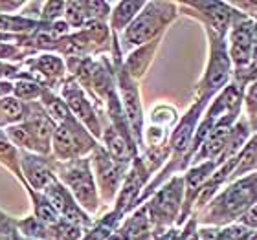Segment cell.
<instances>
[{"mask_svg": "<svg viewBox=\"0 0 257 240\" xmlns=\"http://www.w3.org/2000/svg\"><path fill=\"white\" fill-rule=\"evenodd\" d=\"M83 130L75 123H63L55 132V149L61 156H77L92 147Z\"/></svg>", "mask_w": 257, "mask_h": 240, "instance_id": "8", "label": "cell"}, {"mask_svg": "<svg viewBox=\"0 0 257 240\" xmlns=\"http://www.w3.org/2000/svg\"><path fill=\"white\" fill-rule=\"evenodd\" d=\"M144 8V2H119V4H116V10L112 11V26L116 30L125 28L136 17V13Z\"/></svg>", "mask_w": 257, "mask_h": 240, "instance_id": "14", "label": "cell"}, {"mask_svg": "<svg viewBox=\"0 0 257 240\" xmlns=\"http://www.w3.org/2000/svg\"><path fill=\"white\" fill-rule=\"evenodd\" d=\"M24 167H26L30 181H32L37 189H44V187H50L54 183V176L50 174V171L43 163H39V161H35V160L32 161V158H26V160H24Z\"/></svg>", "mask_w": 257, "mask_h": 240, "instance_id": "15", "label": "cell"}, {"mask_svg": "<svg viewBox=\"0 0 257 240\" xmlns=\"http://www.w3.org/2000/svg\"><path fill=\"white\" fill-rule=\"evenodd\" d=\"M244 110H246V119L250 130H257V81L250 83L244 92Z\"/></svg>", "mask_w": 257, "mask_h": 240, "instance_id": "16", "label": "cell"}, {"mask_svg": "<svg viewBox=\"0 0 257 240\" xmlns=\"http://www.w3.org/2000/svg\"><path fill=\"white\" fill-rule=\"evenodd\" d=\"M239 224H242L244 227H248V229L257 231V203L252 205L246 213L242 214V218L239 220Z\"/></svg>", "mask_w": 257, "mask_h": 240, "instance_id": "22", "label": "cell"}, {"mask_svg": "<svg viewBox=\"0 0 257 240\" xmlns=\"http://www.w3.org/2000/svg\"><path fill=\"white\" fill-rule=\"evenodd\" d=\"M64 96L68 99V105L72 107V110L79 116V119H83V121L92 128V132L97 134V130H99L97 119H96V116H94V112H92L88 101H86L85 97H83V94L79 92V88H75L74 85H70L68 88H64Z\"/></svg>", "mask_w": 257, "mask_h": 240, "instance_id": "11", "label": "cell"}, {"mask_svg": "<svg viewBox=\"0 0 257 240\" xmlns=\"http://www.w3.org/2000/svg\"><path fill=\"white\" fill-rule=\"evenodd\" d=\"M209 41V59L206 64V72L202 77V90L206 92L204 97H209L211 94L219 92L220 88L224 90L226 83L230 81L231 75V57L228 52L224 39L217 37L213 33H208Z\"/></svg>", "mask_w": 257, "mask_h": 240, "instance_id": "2", "label": "cell"}, {"mask_svg": "<svg viewBox=\"0 0 257 240\" xmlns=\"http://www.w3.org/2000/svg\"><path fill=\"white\" fill-rule=\"evenodd\" d=\"M230 28V57L237 70L246 68L253 61V28L255 21L239 11H233Z\"/></svg>", "mask_w": 257, "mask_h": 240, "instance_id": "4", "label": "cell"}, {"mask_svg": "<svg viewBox=\"0 0 257 240\" xmlns=\"http://www.w3.org/2000/svg\"><path fill=\"white\" fill-rule=\"evenodd\" d=\"M48 189V202L52 203V207L57 211V213L64 214L66 218L70 220V222H85V216L79 213V209H77V205L74 203V200L70 198L68 191L64 189L63 185H59V183H52L50 187H46Z\"/></svg>", "mask_w": 257, "mask_h": 240, "instance_id": "9", "label": "cell"}, {"mask_svg": "<svg viewBox=\"0 0 257 240\" xmlns=\"http://www.w3.org/2000/svg\"><path fill=\"white\" fill-rule=\"evenodd\" d=\"M248 240H257V231H255V233H253V235L250 236V238H248Z\"/></svg>", "mask_w": 257, "mask_h": 240, "instance_id": "29", "label": "cell"}, {"mask_svg": "<svg viewBox=\"0 0 257 240\" xmlns=\"http://www.w3.org/2000/svg\"><path fill=\"white\" fill-rule=\"evenodd\" d=\"M188 240H198V233H193V235L191 236H189V238Z\"/></svg>", "mask_w": 257, "mask_h": 240, "instance_id": "28", "label": "cell"}, {"mask_svg": "<svg viewBox=\"0 0 257 240\" xmlns=\"http://www.w3.org/2000/svg\"><path fill=\"white\" fill-rule=\"evenodd\" d=\"M64 181L70 185L81 205H85L86 209L96 207V189L86 161H75L74 165H70L64 171Z\"/></svg>", "mask_w": 257, "mask_h": 240, "instance_id": "6", "label": "cell"}, {"mask_svg": "<svg viewBox=\"0 0 257 240\" xmlns=\"http://www.w3.org/2000/svg\"><path fill=\"white\" fill-rule=\"evenodd\" d=\"M39 66L43 68V72H46V74H52V75L61 74V70H63V63H61L57 57H52V55H46V57H43V59L39 61Z\"/></svg>", "mask_w": 257, "mask_h": 240, "instance_id": "20", "label": "cell"}, {"mask_svg": "<svg viewBox=\"0 0 257 240\" xmlns=\"http://www.w3.org/2000/svg\"><path fill=\"white\" fill-rule=\"evenodd\" d=\"M188 8H193V13L206 26V32L224 39L231 26V6L222 2H189Z\"/></svg>", "mask_w": 257, "mask_h": 240, "instance_id": "5", "label": "cell"}, {"mask_svg": "<svg viewBox=\"0 0 257 240\" xmlns=\"http://www.w3.org/2000/svg\"><path fill=\"white\" fill-rule=\"evenodd\" d=\"M257 169V134L246 143V147L241 150L239 154V163H237L235 171L230 178H239L242 174H246L248 171Z\"/></svg>", "mask_w": 257, "mask_h": 240, "instance_id": "13", "label": "cell"}, {"mask_svg": "<svg viewBox=\"0 0 257 240\" xmlns=\"http://www.w3.org/2000/svg\"><path fill=\"white\" fill-rule=\"evenodd\" d=\"M86 13L92 17H97L101 19L108 13V4L107 2H86Z\"/></svg>", "mask_w": 257, "mask_h": 240, "instance_id": "23", "label": "cell"}, {"mask_svg": "<svg viewBox=\"0 0 257 240\" xmlns=\"http://www.w3.org/2000/svg\"><path fill=\"white\" fill-rule=\"evenodd\" d=\"M15 92L19 97H26L28 99V97L37 96L39 88H37V85H33V83H21V85H17Z\"/></svg>", "mask_w": 257, "mask_h": 240, "instance_id": "25", "label": "cell"}, {"mask_svg": "<svg viewBox=\"0 0 257 240\" xmlns=\"http://www.w3.org/2000/svg\"><path fill=\"white\" fill-rule=\"evenodd\" d=\"M219 233L220 229L217 225H204L198 231V240H219Z\"/></svg>", "mask_w": 257, "mask_h": 240, "instance_id": "26", "label": "cell"}, {"mask_svg": "<svg viewBox=\"0 0 257 240\" xmlns=\"http://www.w3.org/2000/svg\"><path fill=\"white\" fill-rule=\"evenodd\" d=\"M184 180L182 178H175L169 185L162 192L156 194V198L151 203V211H153V218L160 220V222H171L180 207V198H182Z\"/></svg>", "mask_w": 257, "mask_h": 240, "instance_id": "7", "label": "cell"}, {"mask_svg": "<svg viewBox=\"0 0 257 240\" xmlns=\"http://www.w3.org/2000/svg\"><path fill=\"white\" fill-rule=\"evenodd\" d=\"M64 8H66V4H61V2H50V4H46V10H44L46 19H55V17H59L61 13H63Z\"/></svg>", "mask_w": 257, "mask_h": 240, "instance_id": "27", "label": "cell"}, {"mask_svg": "<svg viewBox=\"0 0 257 240\" xmlns=\"http://www.w3.org/2000/svg\"><path fill=\"white\" fill-rule=\"evenodd\" d=\"M257 203V172L233 181L217 194L204 209L200 222L208 225H230Z\"/></svg>", "mask_w": 257, "mask_h": 240, "instance_id": "1", "label": "cell"}, {"mask_svg": "<svg viewBox=\"0 0 257 240\" xmlns=\"http://www.w3.org/2000/svg\"><path fill=\"white\" fill-rule=\"evenodd\" d=\"M121 92H123L121 97H123V108L127 112L128 123L133 127V132L138 138L142 132V107L138 101V92H136V86L128 79H121Z\"/></svg>", "mask_w": 257, "mask_h": 240, "instance_id": "10", "label": "cell"}, {"mask_svg": "<svg viewBox=\"0 0 257 240\" xmlns=\"http://www.w3.org/2000/svg\"><path fill=\"white\" fill-rule=\"evenodd\" d=\"M237 79L242 83H253L257 81V59H253L246 68L237 70Z\"/></svg>", "mask_w": 257, "mask_h": 240, "instance_id": "21", "label": "cell"}, {"mask_svg": "<svg viewBox=\"0 0 257 240\" xmlns=\"http://www.w3.org/2000/svg\"><path fill=\"white\" fill-rule=\"evenodd\" d=\"M85 15H86L85 4H79V2H70V4H66V19H68V22L72 26L83 24Z\"/></svg>", "mask_w": 257, "mask_h": 240, "instance_id": "19", "label": "cell"}, {"mask_svg": "<svg viewBox=\"0 0 257 240\" xmlns=\"http://www.w3.org/2000/svg\"><path fill=\"white\" fill-rule=\"evenodd\" d=\"M96 165H97L99 180H101V185L105 187V191L112 192L114 189H116V183H118V180H119L118 167L114 165V161L110 160L105 152H99V154H97Z\"/></svg>", "mask_w": 257, "mask_h": 240, "instance_id": "12", "label": "cell"}, {"mask_svg": "<svg viewBox=\"0 0 257 240\" xmlns=\"http://www.w3.org/2000/svg\"><path fill=\"white\" fill-rule=\"evenodd\" d=\"M108 150L114 158H118L119 161H125L128 158V145H125V139L119 134H108L107 136Z\"/></svg>", "mask_w": 257, "mask_h": 240, "instance_id": "18", "label": "cell"}, {"mask_svg": "<svg viewBox=\"0 0 257 240\" xmlns=\"http://www.w3.org/2000/svg\"><path fill=\"white\" fill-rule=\"evenodd\" d=\"M252 235L253 231L244 227L242 224H230L224 229H220L219 240H248Z\"/></svg>", "mask_w": 257, "mask_h": 240, "instance_id": "17", "label": "cell"}, {"mask_svg": "<svg viewBox=\"0 0 257 240\" xmlns=\"http://www.w3.org/2000/svg\"><path fill=\"white\" fill-rule=\"evenodd\" d=\"M175 17V4H145V10L133 21L127 30V41L131 44H144L162 32Z\"/></svg>", "mask_w": 257, "mask_h": 240, "instance_id": "3", "label": "cell"}, {"mask_svg": "<svg viewBox=\"0 0 257 240\" xmlns=\"http://www.w3.org/2000/svg\"><path fill=\"white\" fill-rule=\"evenodd\" d=\"M4 112H6V116L10 119H15V118H19L21 116V112H22V108H21V103L19 101H15V99H6L4 101Z\"/></svg>", "mask_w": 257, "mask_h": 240, "instance_id": "24", "label": "cell"}]
</instances>
